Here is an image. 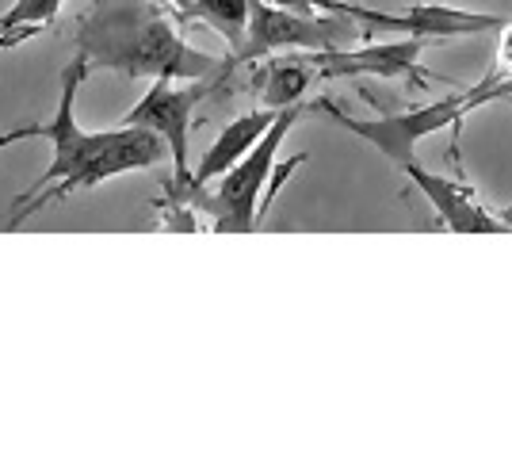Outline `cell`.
I'll list each match as a JSON object with an SVG mask.
<instances>
[{"label":"cell","instance_id":"6da1fadb","mask_svg":"<svg viewBox=\"0 0 512 459\" xmlns=\"http://www.w3.org/2000/svg\"><path fill=\"white\" fill-rule=\"evenodd\" d=\"M92 73L85 58H73L62 73V96H58V111L50 123H27L16 131L0 134V150L12 146V142H27V138H46L54 146V161L20 199H16V211H12V226H20L23 219H31L35 211H43L46 203H58L69 192H81V188H96L104 180H115L134 169H150L157 161H165V138L161 134L146 131V127H127L119 123L115 131L92 134L85 131L73 108H77V92L85 85V77Z\"/></svg>","mask_w":512,"mask_h":459},{"label":"cell","instance_id":"7a4b0ae2","mask_svg":"<svg viewBox=\"0 0 512 459\" xmlns=\"http://www.w3.org/2000/svg\"><path fill=\"white\" fill-rule=\"evenodd\" d=\"M176 4L161 0H96L81 12L73 43L88 69L153 77V81H222L234 62H218L211 54L188 46L180 35Z\"/></svg>","mask_w":512,"mask_h":459},{"label":"cell","instance_id":"3957f363","mask_svg":"<svg viewBox=\"0 0 512 459\" xmlns=\"http://www.w3.org/2000/svg\"><path fill=\"white\" fill-rule=\"evenodd\" d=\"M302 119V104L283 108L279 119L268 127V134L256 142L253 150L237 161L230 173H222L214 180V188H192V192H172V199L188 203L192 211H203L211 219L214 230L226 234H249L264 219V188L276 173V157L283 138L291 134V127Z\"/></svg>","mask_w":512,"mask_h":459},{"label":"cell","instance_id":"277c9868","mask_svg":"<svg viewBox=\"0 0 512 459\" xmlns=\"http://www.w3.org/2000/svg\"><path fill=\"white\" fill-rule=\"evenodd\" d=\"M318 111H325L329 119H337L344 131H352L360 142H367L371 150H379L386 161H394L398 169H409L417 161V146L440 131H459L463 119L474 115L478 108H486L478 85L459 88L448 100H436V104H425V108H409V111H390V115H379V119H356L341 111L333 100H318L314 104Z\"/></svg>","mask_w":512,"mask_h":459},{"label":"cell","instance_id":"5b68a950","mask_svg":"<svg viewBox=\"0 0 512 459\" xmlns=\"http://www.w3.org/2000/svg\"><path fill=\"white\" fill-rule=\"evenodd\" d=\"M356 43V20L341 12H295L276 0H253L249 39L237 50L234 66L260 62L279 50H333V46Z\"/></svg>","mask_w":512,"mask_h":459},{"label":"cell","instance_id":"8992f818","mask_svg":"<svg viewBox=\"0 0 512 459\" xmlns=\"http://www.w3.org/2000/svg\"><path fill=\"white\" fill-rule=\"evenodd\" d=\"M321 12H341L352 16L363 27H379L394 35H413V39H470V35H490L501 31L512 16H493V12H470V8H451V4H409L398 12H379L352 0H318Z\"/></svg>","mask_w":512,"mask_h":459},{"label":"cell","instance_id":"52a82bcc","mask_svg":"<svg viewBox=\"0 0 512 459\" xmlns=\"http://www.w3.org/2000/svg\"><path fill=\"white\" fill-rule=\"evenodd\" d=\"M218 81H157V85L123 115L127 127H146V131L161 134L172 157V180L176 188H184L192 180V161H188V131H192L195 108L207 100V92Z\"/></svg>","mask_w":512,"mask_h":459},{"label":"cell","instance_id":"ba28073f","mask_svg":"<svg viewBox=\"0 0 512 459\" xmlns=\"http://www.w3.org/2000/svg\"><path fill=\"white\" fill-rule=\"evenodd\" d=\"M421 50L425 39L402 35L398 43H375V46H333V50H306L310 62L318 66L321 81L337 77H432L421 69Z\"/></svg>","mask_w":512,"mask_h":459},{"label":"cell","instance_id":"9c48e42d","mask_svg":"<svg viewBox=\"0 0 512 459\" xmlns=\"http://www.w3.org/2000/svg\"><path fill=\"white\" fill-rule=\"evenodd\" d=\"M402 173L421 188V196L432 203V211L440 215V222L455 230V234H509L512 219L509 215H497L490 211L474 188L459 184V180H448V176L428 173L421 161H413Z\"/></svg>","mask_w":512,"mask_h":459},{"label":"cell","instance_id":"30bf717a","mask_svg":"<svg viewBox=\"0 0 512 459\" xmlns=\"http://www.w3.org/2000/svg\"><path fill=\"white\" fill-rule=\"evenodd\" d=\"M279 119V111L272 108H260L256 111H245V115H237L234 123H226V131L218 134L211 142V150L199 157V165H195L192 180L184 184V188H176V184H169V192H192V188H207V184H214L222 173H230L237 161L245 157V153L253 150L256 142L268 134V127Z\"/></svg>","mask_w":512,"mask_h":459},{"label":"cell","instance_id":"8fae6325","mask_svg":"<svg viewBox=\"0 0 512 459\" xmlns=\"http://www.w3.org/2000/svg\"><path fill=\"white\" fill-rule=\"evenodd\" d=\"M314 81H321V77L306 50H299V54H268V58H260V66L253 69L256 96H260L264 108H272V111L302 104V96L310 92Z\"/></svg>","mask_w":512,"mask_h":459},{"label":"cell","instance_id":"7c38bea8","mask_svg":"<svg viewBox=\"0 0 512 459\" xmlns=\"http://www.w3.org/2000/svg\"><path fill=\"white\" fill-rule=\"evenodd\" d=\"M192 20H203L214 27L226 43L234 46V54L249 39V20H253V0H195Z\"/></svg>","mask_w":512,"mask_h":459},{"label":"cell","instance_id":"4fadbf2b","mask_svg":"<svg viewBox=\"0 0 512 459\" xmlns=\"http://www.w3.org/2000/svg\"><path fill=\"white\" fill-rule=\"evenodd\" d=\"M58 12H62V0H16L4 16H0V27L4 31H16V27H54L58 20Z\"/></svg>","mask_w":512,"mask_h":459},{"label":"cell","instance_id":"5bb4252c","mask_svg":"<svg viewBox=\"0 0 512 459\" xmlns=\"http://www.w3.org/2000/svg\"><path fill=\"white\" fill-rule=\"evenodd\" d=\"M501 39H497V54H493V66L486 77H493V81H501V77H512V20L497 31Z\"/></svg>","mask_w":512,"mask_h":459},{"label":"cell","instance_id":"9a60e30c","mask_svg":"<svg viewBox=\"0 0 512 459\" xmlns=\"http://www.w3.org/2000/svg\"><path fill=\"white\" fill-rule=\"evenodd\" d=\"M478 92H482V100H486V104H497V100H512V77H501V81H493V77H482V81H478Z\"/></svg>","mask_w":512,"mask_h":459},{"label":"cell","instance_id":"2e32d148","mask_svg":"<svg viewBox=\"0 0 512 459\" xmlns=\"http://www.w3.org/2000/svg\"><path fill=\"white\" fill-rule=\"evenodd\" d=\"M39 35V27H16V31H4L0 27V50H8V46L16 43H27V39H35Z\"/></svg>","mask_w":512,"mask_h":459},{"label":"cell","instance_id":"e0dca14e","mask_svg":"<svg viewBox=\"0 0 512 459\" xmlns=\"http://www.w3.org/2000/svg\"><path fill=\"white\" fill-rule=\"evenodd\" d=\"M169 4H176V8L184 12V16H192V4H195V0H169Z\"/></svg>","mask_w":512,"mask_h":459}]
</instances>
